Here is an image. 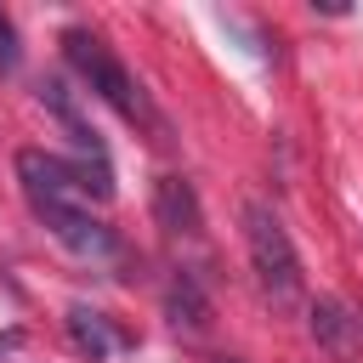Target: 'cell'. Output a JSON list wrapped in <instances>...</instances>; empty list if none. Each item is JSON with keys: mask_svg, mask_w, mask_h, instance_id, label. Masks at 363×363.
Listing matches in <instances>:
<instances>
[{"mask_svg": "<svg viewBox=\"0 0 363 363\" xmlns=\"http://www.w3.org/2000/svg\"><path fill=\"white\" fill-rule=\"evenodd\" d=\"M62 57H68V68L91 85V96H102L119 119H130V125H142V130H153V142H170V130H164V119H159V108L147 102V91L130 79V68L91 34V28H68L62 34Z\"/></svg>", "mask_w": 363, "mask_h": 363, "instance_id": "6da1fadb", "label": "cell"}, {"mask_svg": "<svg viewBox=\"0 0 363 363\" xmlns=\"http://www.w3.org/2000/svg\"><path fill=\"white\" fill-rule=\"evenodd\" d=\"M244 221V250H250V267H255V284L272 295V306H295L301 301V255H295V238L289 227L278 221L272 204L250 199L238 210Z\"/></svg>", "mask_w": 363, "mask_h": 363, "instance_id": "7a4b0ae2", "label": "cell"}, {"mask_svg": "<svg viewBox=\"0 0 363 363\" xmlns=\"http://www.w3.org/2000/svg\"><path fill=\"white\" fill-rule=\"evenodd\" d=\"M40 221H45V233L68 250V255H79V261H108L119 244H113V233L85 210V204H45V210H34Z\"/></svg>", "mask_w": 363, "mask_h": 363, "instance_id": "3957f363", "label": "cell"}, {"mask_svg": "<svg viewBox=\"0 0 363 363\" xmlns=\"http://www.w3.org/2000/svg\"><path fill=\"white\" fill-rule=\"evenodd\" d=\"M153 221L164 233H176V238H187V233L204 227V210H199V193H193L187 176H176V170L153 176Z\"/></svg>", "mask_w": 363, "mask_h": 363, "instance_id": "277c9868", "label": "cell"}, {"mask_svg": "<svg viewBox=\"0 0 363 363\" xmlns=\"http://www.w3.org/2000/svg\"><path fill=\"white\" fill-rule=\"evenodd\" d=\"M312 335L329 352H357L363 346V312H352L346 301H318L312 306Z\"/></svg>", "mask_w": 363, "mask_h": 363, "instance_id": "5b68a950", "label": "cell"}, {"mask_svg": "<svg viewBox=\"0 0 363 363\" xmlns=\"http://www.w3.org/2000/svg\"><path fill=\"white\" fill-rule=\"evenodd\" d=\"M68 340L85 352V357H113V352H125V335L96 312V306H68Z\"/></svg>", "mask_w": 363, "mask_h": 363, "instance_id": "8992f818", "label": "cell"}, {"mask_svg": "<svg viewBox=\"0 0 363 363\" xmlns=\"http://www.w3.org/2000/svg\"><path fill=\"white\" fill-rule=\"evenodd\" d=\"M164 318H170L176 329H193V335L210 323V301H204V289H199L193 272H176V278L164 284Z\"/></svg>", "mask_w": 363, "mask_h": 363, "instance_id": "52a82bcc", "label": "cell"}, {"mask_svg": "<svg viewBox=\"0 0 363 363\" xmlns=\"http://www.w3.org/2000/svg\"><path fill=\"white\" fill-rule=\"evenodd\" d=\"M0 68H17V28L6 11H0Z\"/></svg>", "mask_w": 363, "mask_h": 363, "instance_id": "ba28073f", "label": "cell"}, {"mask_svg": "<svg viewBox=\"0 0 363 363\" xmlns=\"http://www.w3.org/2000/svg\"><path fill=\"white\" fill-rule=\"evenodd\" d=\"M0 346H17V335H6V340H0Z\"/></svg>", "mask_w": 363, "mask_h": 363, "instance_id": "9c48e42d", "label": "cell"}, {"mask_svg": "<svg viewBox=\"0 0 363 363\" xmlns=\"http://www.w3.org/2000/svg\"><path fill=\"white\" fill-rule=\"evenodd\" d=\"M216 363H238V357H216Z\"/></svg>", "mask_w": 363, "mask_h": 363, "instance_id": "30bf717a", "label": "cell"}]
</instances>
